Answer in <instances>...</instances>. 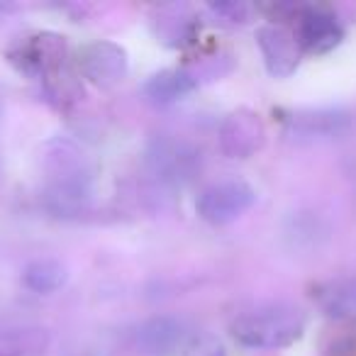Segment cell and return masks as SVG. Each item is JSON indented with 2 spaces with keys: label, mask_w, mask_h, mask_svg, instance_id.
I'll return each instance as SVG.
<instances>
[{
  "label": "cell",
  "mask_w": 356,
  "mask_h": 356,
  "mask_svg": "<svg viewBox=\"0 0 356 356\" xmlns=\"http://www.w3.org/2000/svg\"><path fill=\"white\" fill-rule=\"evenodd\" d=\"M305 325V312L293 302H264L239 312L229 325V332L249 349H278L300 339Z\"/></svg>",
  "instance_id": "6da1fadb"
},
{
  "label": "cell",
  "mask_w": 356,
  "mask_h": 356,
  "mask_svg": "<svg viewBox=\"0 0 356 356\" xmlns=\"http://www.w3.org/2000/svg\"><path fill=\"white\" fill-rule=\"evenodd\" d=\"M254 203H257V191L247 181L227 178V181H218V184L208 186L198 195L195 210H198L200 220L222 227V225H229L242 218Z\"/></svg>",
  "instance_id": "7a4b0ae2"
},
{
  "label": "cell",
  "mask_w": 356,
  "mask_h": 356,
  "mask_svg": "<svg viewBox=\"0 0 356 356\" xmlns=\"http://www.w3.org/2000/svg\"><path fill=\"white\" fill-rule=\"evenodd\" d=\"M220 149L229 159H249L266 142V127L261 118L249 108H237L220 124Z\"/></svg>",
  "instance_id": "3957f363"
},
{
  "label": "cell",
  "mask_w": 356,
  "mask_h": 356,
  "mask_svg": "<svg viewBox=\"0 0 356 356\" xmlns=\"http://www.w3.org/2000/svg\"><path fill=\"white\" fill-rule=\"evenodd\" d=\"M257 44L273 79H288L291 74H296L302 49L291 30H286L283 25H273V22L261 25L257 30Z\"/></svg>",
  "instance_id": "277c9868"
},
{
  "label": "cell",
  "mask_w": 356,
  "mask_h": 356,
  "mask_svg": "<svg viewBox=\"0 0 356 356\" xmlns=\"http://www.w3.org/2000/svg\"><path fill=\"white\" fill-rule=\"evenodd\" d=\"M79 69L90 83L113 86L124 79L129 69L127 51L115 42H93L79 54Z\"/></svg>",
  "instance_id": "5b68a950"
},
{
  "label": "cell",
  "mask_w": 356,
  "mask_h": 356,
  "mask_svg": "<svg viewBox=\"0 0 356 356\" xmlns=\"http://www.w3.org/2000/svg\"><path fill=\"white\" fill-rule=\"evenodd\" d=\"M296 40L302 51L310 54H327L341 42L344 32L337 17L325 8H302L298 13V25H296Z\"/></svg>",
  "instance_id": "8992f818"
},
{
  "label": "cell",
  "mask_w": 356,
  "mask_h": 356,
  "mask_svg": "<svg viewBox=\"0 0 356 356\" xmlns=\"http://www.w3.org/2000/svg\"><path fill=\"white\" fill-rule=\"evenodd\" d=\"M186 341H188L186 325L168 315L152 317L134 332V344L144 356H173L176 351H184Z\"/></svg>",
  "instance_id": "52a82bcc"
},
{
  "label": "cell",
  "mask_w": 356,
  "mask_h": 356,
  "mask_svg": "<svg viewBox=\"0 0 356 356\" xmlns=\"http://www.w3.org/2000/svg\"><path fill=\"white\" fill-rule=\"evenodd\" d=\"M291 129L298 139H330L349 129L344 110H305L291 118Z\"/></svg>",
  "instance_id": "ba28073f"
},
{
  "label": "cell",
  "mask_w": 356,
  "mask_h": 356,
  "mask_svg": "<svg viewBox=\"0 0 356 356\" xmlns=\"http://www.w3.org/2000/svg\"><path fill=\"white\" fill-rule=\"evenodd\" d=\"M195 86H198L195 76L188 74L186 69H163L144 83V95L154 105H171L176 100L186 98Z\"/></svg>",
  "instance_id": "9c48e42d"
},
{
  "label": "cell",
  "mask_w": 356,
  "mask_h": 356,
  "mask_svg": "<svg viewBox=\"0 0 356 356\" xmlns=\"http://www.w3.org/2000/svg\"><path fill=\"white\" fill-rule=\"evenodd\" d=\"M322 312L332 320L356 322V278L332 281L317 293Z\"/></svg>",
  "instance_id": "30bf717a"
},
{
  "label": "cell",
  "mask_w": 356,
  "mask_h": 356,
  "mask_svg": "<svg viewBox=\"0 0 356 356\" xmlns=\"http://www.w3.org/2000/svg\"><path fill=\"white\" fill-rule=\"evenodd\" d=\"M66 281H69V268L59 259H35L22 271V286L40 296L61 291Z\"/></svg>",
  "instance_id": "8fae6325"
},
{
  "label": "cell",
  "mask_w": 356,
  "mask_h": 356,
  "mask_svg": "<svg viewBox=\"0 0 356 356\" xmlns=\"http://www.w3.org/2000/svg\"><path fill=\"white\" fill-rule=\"evenodd\" d=\"M47 346L40 327H0V356H37Z\"/></svg>",
  "instance_id": "7c38bea8"
},
{
  "label": "cell",
  "mask_w": 356,
  "mask_h": 356,
  "mask_svg": "<svg viewBox=\"0 0 356 356\" xmlns=\"http://www.w3.org/2000/svg\"><path fill=\"white\" fill-rule=\"evenodd\" d=\"M181 356H227V346L220 337L205 332V334L188 337Z\"/></svg>",
  "instance_id": "4fadbf2b"
},
{
  "label": "cell",
  "mask_w": 356,
  "mask_h": 356,
  "mask_svg": "<svg viewBox=\"0 0 356 356\" xmlns=\"http://www.w3.org/2000/svg\"><path fill=\"white\" fill-rule=\"evenodd\" d=\"M210 10L220 17L222 22H229V25H244L252 17V6L247 3H210Z\"/></svg>",
  "instance_id": "5bb4252c"
}]
</instances>
